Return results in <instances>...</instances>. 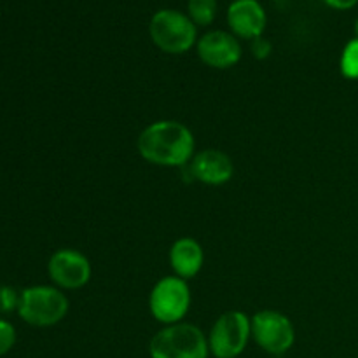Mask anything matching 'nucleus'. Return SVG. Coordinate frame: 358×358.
<instances>
[{
	"mask_svg": "<svg viewBox=\"0 0 358 358\" xmlns=\"http://www.w3.org/2000/svg\"><path fill=\"white\" fill-rule=\"evenodd\" d=\"M355 35H357V38H358V17H357V21H355Z\"/></svg>",
	"mask_w": 358,
	"mask_h": 358,
	"instance_id": "6ab92c4d",
	"label": "nucleus"
},
{
	"mask_svg": "<svg viewBox=\"0 0 358 358\" xmlns=\"http://www.w3.org/2000/svg\"><path fill=\"white\" fill-rule=\"evenodd\" d=\"M252 318L243 311H226L208 334L210 353L215 358H238L252 338Z\"/></svg>",
	"mask_w": 358,
	"mask_h": 358,
	"instance_id": "423d86ee",
	"label": "nucleus"
},
{
	"mask_svg": "<svg viewBox=\"0 0 358 358\" xmlns=\"http://www.w3.org/2000/svg\"><path fill=\"white\" fill-rule=\"evenodd\" d=\"M250 51L254 55V58L257 59H266L269 58L273 51V44L264 37H257L250 42Z\"/></svg>",
	"mask_w": 358,
	"mask_h": 358,
	"instance_id": "f3484780",
	"label": "nucleus"
},
{
	"mask_svg": "<svg viewBox=\"0 0 358 358\" xmlns=\"http://www.w3.org/2000/svg\"><path fill=\"white\" fill-rule=\"evenodd\" d=\"M189 168L192 177L205 185H224L234 175L233 159L219 149H205L194 154Z\"/></svg>",
	"mask_w": 358,
	"mask_h": 358,
	"instance_id": "9b49d317",
	"label": "nucleus"
},
{
	"mask_svg": "<svg viewBox=\"0 0 358 358\" xmlns=\"http://www.w3.org/2000/svg\"><path fill=\"white\" fill-rule=\"evenodd\" d=\"M48 273L58 289L77 290L90 283L93 269L90 259L83 252L76 248H62L49 259Z\"/></svg>",
	"mask_w": 358,
	"mask_h": 358,
	"instance_id": "6e6552de",
	"label": "nucleus"
},
{
	"mask_svg": "<svg viewBox=\"0 0 358 358\" xmlns=\"http://www.w3.org/2000/svg\"><path fill=\"white\" fill-rule=\"evenodd\" d=\"M149 34L156 48L166 55H184L198 44V30L187 14L161 9L152 16Z\"/></svg>",
	"mask_w": 358,
	"mask_h": 358,
	"instance_id": "20e7f679",
	"label": "nucleus"
},
{
	"mask_svg": "<svg viewBox=\"0 0 358 358\" xmlns=\"http://www.w3.org/2000/svg\"><path fill=\"white\" fill-rule=\"evenodd\" d=\"M14 343H16V329L13 327V324L0 318V357L9 353Z\"/></svg>",
	"mask_w": 358,
	"mask_h": 358,
	"instance_id": "2eb2a0df",
	"label": "nucleus"
},
{
	"mask_svg": "<svg viewBox=\"0 0 358 358\" xmlns=\"http://www.w3.org/2000/svg\"><path fill=\"white\" fill-rule=\"evenodd\" d=\"M170 266L175 276L182 280H192L199 275L205 264V252L194 238H178L170 248Z\"/></svg>",
	"mask_w": 358,
	"mask_h": 358,
	"instance_id": "f8f14e48",
	"label": "nucleus"
},
{
	"mask_svg": "<svg viewBox=\"0 0 358 358\" xmlns=\"http://www.w3.org/2000/svg\"><path fill=\"white\" fill-rule=\"evenodd\" d=\"M187 13L196 27H208L217 16V0H189Z\"/></svg>",
	"mask_w": 358,
	"mask_h": 358,
	"instance_id": "ddd939ff",
	"label": "nucleus"
},
{
	"mask_svg": "<svg viewBox=\"0 0 358 358\" xmlns=\"http://www.w3.org/2000/svg\"><path fill=\"white\" fill-rule=\"evenodd\" d=\"M191 289L178 276H164L152 287L149 296L150 315L163 325H173L184 320L191 308Z\"/></svg>",
	"mask_w": 358,
	"mask_h": 358,
	"instance_id": "39448f33",
	"label": "nucleus"
},
{
	"mask_svg": "<svg viewBox=\"0 0 358 358\" xmlns=\"http://www.w3.org/2000/svg\"><path fill=\"white\" fill-rule=\"evenodd\" d=\"M327 7L336 10H350L357 6L358 0H322Z\"/></svg>",
	"mask_w": 358,
	"mask_h": 358,
	"instance_id": "a211bd4d",
	"label": "nucleus"
},
{
	"mask_svg": "<svg viewBox=\"0 0 358 358\" xmlns=\"http://www.w3.org/2000/svg\"><path fill=\"white\" fill-rule=\"evenodd\" d=\"M266 21V10L257 0H234L227 9V24L231 34L245 41L262 37Z\"/></svg>",
	"mask_w": 358,
	"mask_h": 358,
	"instance_id": "9d476101",
	"label": "nucleus"
},
{
	"mask_svg": "<svg viewBox=\"0 0 358 358\" xmlns=\"http://www.w3.org/2000/svg\"><path fill=\"white\" fill-rule=\"evenodd\" d=\"M208 338L199 327L185 322L164 325L149 345L150 358H208Z\"/></svg>",
	"mask_w": 358,
	"mask_h": 358,
	"instance_id": "f03ea898",
	"label": "nucleus"
},
{
	"mask_svg": "<svg viewBox=\"0 0 358 358\" xmlns=\"http://www.w3.org/2000/svg\"><path fill=\"white\" fill-rule=\"evenodd\" d=\"M138 154L150 164L185 166L194 157L196 140L191 129L178 121L163 119L147 126L136 140Z\"/></svg>",
	"mask_w": 358,
	"mask_h": 358,
	"instance_id": "f257e3e1",
	"label": "nucleus"
},
{
	"mask_svg": "<svg viewBox=\"0 0 358 358\" xmlns=\"http://www.w3.org/2000/svg\"><path fill=\"white\" fill-rule=\"evenodd\" d=\"M341 76L348 80H358V38L346 42L339 58Z\"/></svg>",
	"mask_w": 358,
	"mask_h": 358,
	"instance_id": "4468645a",
	"label": "nucleus"
},
{
	"mask_svg": "<svg viewBox=\"0 0 358 358\" xmlns=\"http://www.w3.org/2000/svg\"><path fill=\"white\" fill-rule=\"evenodd\" d=\"M196 51L205 65L217 70L231 69L240 62L243 55L238 37L222 30H212L203 35L196 44Z\"/></svg>",
	"mask_w": 358,
	"mask_h": 358,
	"instance_id": "1a4fd4ad",
	"label": "nucleus"
},
{
	"mask_svg": "<svg viewBox=\"0 0 358 358\" xmlns=\"http://www.w3.org/2000/svg\"><path fill=\"white\" fill-rule=\"evenodd\" d=\"M252 339L269 355H285L296 343V329L287 315L262 310L252 317Z\"/></svg>",
	"mask_w": 358,
	"mask_h": 358,
	"instance_id": "0eeeda50",
	"label": "nucleus"
},
{
	"mask_svg": "<svg viewBox=\"0 0 358 358\" xmlns=\"http://www.w3.org/2000/svg\"><path fill=\"white\" fill-rule=\"evenodd\" d=\"M17 304H20V294L10 287H0V311L9 313L17 310Z\"/></svg>",
	"mask_w": 358,
	"mask_h": 358,
	"instance_id": "dca6fc26",
	"label": "nucleus"
},
{
	"mask_svg": "<svg viewBox=\"0 0 358 358\" xmlns=\"http://www.w3.org/2000/svg\"><path fill=\"white\" fill-rule=\"evenodd\" d=\"M69 297L62 289L49 285L28 287L20 294L17 313L34 327H52L69 313Z\"/></svg>",
	"mask_w": 358,
	"mask_h": 358,
	"instance_id": "7ed1b4c3",
	"label": "nucleus"
}]
</instances>
